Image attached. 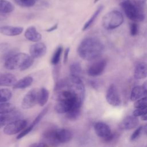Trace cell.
<instances>
[{
    "mask_svg": "<svg viewBox=\"0 0 147 147\" xmlns=\"http://www.w3.org/2000/svg\"><path fill=\"white\" fill-rule=\"evenodd\" d=\"M121 6L126 17L133 22H141L144 20L145 16L142 6L135 3L133 0H119Z\"/></svg>",
    "mask_w": 147,
    "mask_h": 147,
    "instance_id": "obj_3",
    "label": "cell"
},
{
    "mask_svg": "<svg viewBox=\"0 0 147 147\" xmlns=\"http://www.w3.org/2000/svg\"><path fill=\"white\" fill-rule=\"evenodd\" d=\"M99 1V0H94V3H96L97 2H98Z\"/></svg>",
    "mask_w": 147,
    "mask_h": 147,
    "instance_id": "obj_42",
    "label": "cell"
},
{
    "mask_svg": "<svg viewBox=\"0 0 147 147\" xmlns=\"http://www.w3.org/2000/svg\"><path fill=\"white\" fill-rule=\"evenodd\" d=\"M103 49L104 46L99 39L89 37L80 42L77 52L81 59L86 61H91L100 56Z\"/></svg>",
    "mask_w": 147,
    "mask_h": 147,
    "instance_id": "obj_1",
    "label": "cell"
},
{
    "mask_svg": "<svg viewBox=\"0 0 147 147\" xmlns=\"http://www.w3.org/2000/svg\"><path fill=\"white\" fill-rule=\"evenodd\" d=\"M46 45L41 42H36L30 47L29 53L30 55L34 59L42 57L47 52Z\"/></svg>",
    "mask_w": 147,
    "mask_h": 147,
    "instance_id": "obj_10",
    "label": "cell"
},
{
    "mask_svg": "<svg viewBox=\"0 0 147 147\" xmlns=\"http://www.w3.org/2000/svg\"><path fill=\"white\" fill-rule=\"evenodd\" d=\"M142 87L143 88V90L145 94V96H147V80L143 83Z\"/></svg>",
    "mask_w": 147,
    "mask_h": 147,
    "instance_id": "obj_38",
    "label": "cell"
},
{
    "mask_svg": "<svg viewBox=\"0 0 147 147\" xmlns=\"http://www.w3.org/2000/svg\"><path fill=\"white\" fill-rule=\"evenodd\" d=\"M138 31H139V28H138V24L135 22H132L130 26V34L132 36H137L138 34Z\"/></svg>",
    "mask_w": 147,
    "mask_h": 147,
    "instance_id": "obj_31",
    "label": "cell"
},
{
    "mask_svg": "<svg viewBox=\"0 0 147 147\" xmlns=\"http://www.w3.org/2000/svg\"><path fill=\"white\" fill-rule=\"evenodd\" d=\"M135 3L138 4V5H143L145 2L147 1V0H133Z\"/></svg>",
    "mask_w": 147,
    "mask_h": 147,
    "instance_id": "obj_39",
    "label": "cell"
},
{
    "mask_svg": "<svg viewBox=\"0 0 147 147\" xmlns=\"http://www.w3.org/2000/svg\"><path fill=\"white\" fill-rule=\"evenodd\" d=\"M69 51H70V48L69 47H67L64 53V57H63V62L64 64H66V63L68 61V56H69Z\"/></svg>",
    "mask_w": 147,
    "mask_h": 147,
    "instance_id": "obj_35",
    "label": "cell"
},
{
    "mask_svg": "<svg viewBox=\"0 0 147 147\" xmlns=\"http://www.w3.org/2000/svg\"><path fill=\"white\" fill-rule=\"evenodd\" d=\"M143 130L144 133L147 135V123L143 127Z\"/></svg>",
    "mask_w": 147,
    "mask_h": 147,
    "instance_id": "obj_41",
    "label": "cell"
},
{
    "mask_svg": "<svg viewBox=\"0 0 147 147\" xmlns=\"http://www.w3.org/2000/svg\"><path fill=\"white\" fill-rule=\"evenodd\" d=\"M81 108H72L66 113V117L69 120L76 119L80 114Z\"/></svg>",
    "mask_w": 147,
    "mask_h": 147,
    "instance_id": "obj_26",
    "label": "cell"
},
{
    "mask_svg": "<svg viewBox=\"0 0 147 147\" xmlns=\"http://www.w3.org/2000/svg\"><path fill=\"white\" fill-rule=\"evenodd\" d=\"M34 63V59L24 52L16 53L5 60V67L9 70L20 69L22 71L30 68Z\"/></svg>",
    "mask_w": 147,
    "mask_h": 147,
    "instance_id": "obj_2",
    "label": "cell"
},
{
    "mask_svg": "<svg viewBox=\"0 0 147 147\" xmlns=\"http://www.w3.org/2000/svg\"><path fill=\"white\" fill-rule=\"evenodd\" d=\"M29 147H49L45 142H36L31 144Z\"/></svg>",
    "mask_w": 147,
    "mask_h": 147,
    "instance_id": "obj_36",
    "label": "cell"
},
{
    "mask_svg": "<svg viewBox=\"0 0 147 147\" xmlns=\"http://www.w3.org/2000/svg\"><path fill=\"white\" fill-rule=\"evenodd\" d=\"M24 28L22 26H15L4 25L0 27V33L6 36H16L22 33Z\"/></svg>",
    "mask_w": 147,
    "mask_h": 147,
    "instance_id": "obj_12",
    "label": "cell"
},
{
    "mask_svg": "<svg viewBox=\"0 0 147 147\" xmlns=\"http://www.w3.org/2000/svg\"><path fill=\"white\" fill-rule=\"evenodd\" d=\"M94 128L96 135L103 138L105 141L109 142L113 139L114 136L107 124L102 122H98L94 124Z\"/></svg>",
    "mask_w": 147,
    "mask_h": 147,
    "instance_id": "obj_6",
    "label": "cell"
},
{
    "mask_svg": "<svg viewBox=\"0 0 147 147\" xmlns=\"http://www.w3.org/2000/svg\"><path fill=\"white\" fill-rule=\"evenodd\" d=\"M15 110V106L8 102L0 103V115L10 113Z\"/></svg>",
    "mask_w": 147,
    "mask_h": 147,
    "instance_id": "obj_24",
    "label": "cell"
},
{
    "mask_svg": "<svg viewBox=\"0 0 147 147\" xmlns=\"http://www.w3.org/2000/svg\"><path fill=\"white\" fill-rule=\"evenodd\" d=\"M70 75H75L80 77L82 73V68L81 65L78 62H74L69 66Z\"/></svg>",
    "mask_w": 147,
    "mask_h": 147,
    "instance_id": "obj_23",
    "label": "cell"
},
{
    "mask_svg": "<svg viewBox=\"0 0 147 147\" xmlns=\"http://www.w3.org/2000/svg\"><path fill=\"white\" fill-rule=\"evenodd\" d=\"M141 118L142 121H147V112L142 116H141Z\"/></svg>",
    "mask_w": 147,
    "mask_h": 147,
    "instance_id": "obj_40",
    "label": "cell"
},
{
    "mask_svg": "<svg viewBox=\"0 0 147 147\" xmlns=\"http://www.w3.org/2000/svg\"><path fill=\"white\" fill-rule=\"evenodd\" d=\"M62 52H63V46L61 45L58 46L56 48L55 51H54L52 56V57L51 59V63L52 64V65H53V66H55L59 64Z\"/></svg>",
    "mask_w": 147,
    "mask_h": 147,
    "instance_id": "obj_22",
    "label": "cell"
},
{
    "mask_svg": "<svg viewBox=\"0 0 147 147\" xmlns=\"http://www.w3.org/2000/svg\"><path fill=\"white\" fill-rule=\"evenodd\" d=\"M134 107L136 109L142 108L147 106V96H144L137 100L134 104Z\"/></svg>",
    "mask_w": 147,
    "mask_h": 147,
    "instance_id": "obj_29",
    "label": "cell"
},
{
    "mask_svg": "<svg viewBox=\"0 0 147 147\" xmlns=\"http://www.w3.org/2000/svg\"><path fill=\"white\" fill-rule=\"evenodd\" d=\"M38 89L33 88L29 90L24 96L21 103V107L24 109H29L38 104Z\"/></svg>",
    "mask_w": 147,
    "mask_h": 147,
    "instance_id": "obj_7",
    "label": "cell"
},
{
    "mask_svg": "<svg viewBox=\"0 0 147 147\" xmlns=\"http://www.w3.org/2000/svg\"><path fill=\"white\" fill-rule=\"evenodd\" d=\"M17 78L11 73H0V86H14Z\"/></svg>",
    "mask_w": 147,
    "mask_h": 147,
    "instance_id": "obj_14",
    "label": "cell"
},
{
    "mask_svg": "<svg viewBox=\"0 0 147 147\" xmlns=\"http://www.w3.org/2000/svg\"><path fill=\"white\" fill-rule=\"evenodd\" d=\"M12 96L11 91L7 88L0 89V103L7 102Z\"/></svg>",
    "mask_w": 147,
    "mask_h": 147,
    "instance_id": "obj_25",
    "label": "cell"
},
{
    "mask_svg": "<svg viewBox=\"0 0 147 147\" xmlns=\"http://www.w3.org/2000/svg\"><path fill=\"white\" fill-rule=\"evenodd\" d=\"M24 36L28 40L33 42H38L42 37L41 34L37 30L36 27L34 26L28 27L25 30Z\"/></svg>",
    "mask_w": 147,
    "mask_h": 147,
    "instance_id": "obj_13",
    "label": "cell"
},
{
    "mask_svg": "<svg viewBox=\"0 0 147 147\" xmlns=\"http://www.w3.org/2000/svg\"><path fill=\"white\" fill-rule=\"evenodd\" d=\"M49 98V91L45 88L42 87L38 89V104L40 106H44L47 103Z\"/></svg>",
    "mask_w": 147,
    "mask_h": 147,
    "instance_id": "obj_19",
    "label": "cell"
},
{
    "mask_svg": "<svg viewBox=\"0 0 147 147\" xmlns=\"http://www.w3.org/2000/svg\"><path fill=\"white\" fill-rule=\"evenodd\" d=\"M14 6L7 0H0V14H7L13 11Z\"/></svg>",
    "mask_w": 147,
    "mask_h": 147,
    "instance_id": "obj_20",
    "label": "cell"
},
{
    "mask_svg": "<svg viewBox=\"0 0 147 147\" xmlns=\"http://www.w3.org/2000/svg\"><path fill=\"white\" fill-rule=\"evenodd\" d=\"M58 28V24L57 23H56L55 24H54L53 25H52L51 27H50L49 28L46 29V32H52L55 30H56Z\"/></svg>",
    "mask_w": 147,
    "mask_h": 147,
    "instance_id": "obj_37",
    "label": "cell"
},
{
    "mask_svg": "<svg viewBox=\"0 0 147 147\" xmlns=\"http://www.w3.org/2000/svg\"><path fill=\"white\" fill-rule=\"evenodd\" d=\"M144 96H145V94L142 86H136L133 88L130 94V100L131 101H136Z\"/></svg>",
    "mask_w": 147,
    "mask_h": 147,
    "instance_id": "obj_21",
    "label": "cell"
},
{
    "mask_svg": "<svg viewBox=\"0 0 147 147\" xmlns=\"http://www.w3.org/2000/svg\"><path fill=\"white\" fill-rule=\"evenodd\" d=\"M34 127V126L32 123H31V125H30L28 127H25L22 131H21L20 132V133H19V134L17 136V139L19 140V139L23 138L24 136H25L28 133H29L33 130Z\"/></svg>",
    "mask_w": 147,
    "mask_h": 147,
    "instance_id": "obj_30",
    "label": "cell"
},
{
    "mask_svg": "<svg viewBox=\"0 0 147 147\" xmlns=\"http://www.w3.org/2000/svg\"><path fill=\"white\" fill-rule=\"evenodd\" d=\"M103 5H99L98 7V8L94 11L93 14L87 21V22L84 24V25L83 26V28H82L83 31H85V30H87L88 28H90L92 26V25L95 22V20L98 17V16L101 13V11L103 10Z\"/></svg>",
    "mask_w": 147,
    "mask_h": 147,
    "instance_id": "obj_18",
    "label": "cell"
},
{
    "mask_svg": "<svg viewBox=\"0 0 147 147\" xmlns=\"http://www.w3.org/2000/svg\"><path fill=\"white\" fill-rule=\"evenodd\" d=\"M143 130V127L142 126L138 127L137 129H136L132 133V134L131 135L130 137V140L131 141H133L134 140H136V139H137L139 136H140L142 131Z\"/></svg>",
    "mask_w": 147,
    "mask_h": 147,
    "instance_id": "obj_32",
    "label": "cell"
},
{
    "mask_svg": "<svg viewBox=\"0 0 147 147\" xmlns=\"http://www.w3.org/2000/svg\"><path fill=\"white\" fill-rule=\"evenodd\" d=\"M134 77L136 79L140 80L147 78V63H138L134 70Z\"/></svg>",
    "mask_w": 147,
    "mask_h": 147,
    "instance_id": "obj_15",
    "label": "cell"
},
{
    "mask_svg": "<svg viewBox=\"0 0 147 147\" xmlns=\"http://www.w3.org/2000/svg\"><path fill=\"white\" fill-rule=\"evenodd\" d=\"M107 61L106 59H100L93 63L87 70V74L88 76L96 77L100 76L103 74L107 66Z\"/></svg>",
    "mask_w": 147,
    "mask_h": 147,
    "instance_id": "obj_8",
    "label": "cell"
},
{
    "mask_svg": "<svg viewBox=\"0 0 147 147\" xmlns=\"http://www.w3.org/2000/svg\"><path fill=\"white\" fill-rule=\"evenodd\" d=\"M53 78L55 82H57L59 80V76L60 74V65L58 64L57 65L54 66V68L53 69Z\"/></svg>",
    "mask_w": 147,
    "mask_h": 147,
    "instance_id": "obj_34",
    "label": "cell"
},
{
    "mask_svg": "<svg viewBox=\"0 0 147 147\" xmlns=\"http://www.w3.org/2000/svg\"><path fill=\"white\" fill-rule=\"evenodd\" d=\"M106 99L108 103L113 106L118 107L121 105V99L117 87L111 84L106 92Z\"/></svg>",
    "mask_w": 147,
    "mask_h": 147,
    "instance_id": "obj_9",
    "label": "cell"
},
{
    "mask_svg": "<svg viewBox=\"0 0 147 147\" xmlns=\"http://www.w3.org/2000/svg\"><path fill=\"white\" fill-rule=\"evenodd\" d=\"M27 125V121L22 119H18L13 121L5 126L3 132L5 134L11 136L22 131Z\"/></svg>",
    "mask_w": 147,
    "mask_h": 147,
    "instance_id": "obj_5",
    "label": "cell"
},
{
    "mask_svg": "<svg viewBox=\"0 0 147 147\" xmlns=\"http://www.w3.org/2000/svg\"><path fill=\"white\" fill-rule=\"evenodd\" d=\"M33 79L30 76H25L17 81L13 86L14 89H24L29 87L33 83Z\"/></svg>",
    "mask_w": 147,
    "mask_h": 147,
    "instance_id": "obj_17",
    "label": "cell"
},
{
    "mask_svg": "<svg viewBox=\"0 0 147 147\" xmlns=\"http://www.w3.org/2000/svg\"><path fill=\"white\" fill-rule=\"evenodd\" d=\"M146 112H147V106L142 108L136 109L135 110L133 111V115H134V117H138L139 116H142Z\"/></svg>",
    "mask_w": 147,
    "mask_h": 147,
    "instance_id": "obj_33",
    "label": "cell"
},
{
    "mask_svg": "<svg viewBox=\"0 0 147 147\" xmlns=\"http://www.w3.org/2000/svg\"><path fill=\"white\" fill-rule=\"evenodd\" d=\"M55 137L58 144H64L69 142L72 137L71 131L67 129H55L54 130Z\"/></svg>",
    "mask_w": 147,
    "mask_h": 147,
    "instance_id": "obj_11",
    "label": "cell"
},
{
    "mask_svg": "<svg viewBox=\"0 0 147 147\" xmlns=\"http://www.w3.org/2000/svg\"><path fill=\"white\" fill-rule=\"evenodd\" d=\"M123 22V14L118 10L106 13L102 18V25L106 30H113L119 27Z\"/></svg>",
    "mask_w": 147,
    "mask_h": 147,
    "instance_id": "obj_4",
    "label": "cell"
},
{
    "mask_svg": "<svg viewBox=\"0 0 147 147\" xmlns=\"http://www.w3.org/2000/svg\"><path fill=\"white\" fill-rule=\"evenodd\" d=\"M15 2L20 6L30 7L33 6L37 0H14Z\"/></svg>",
    "mask_w": 147,
    "mask_h": 147,
    "instance_id": "obj_27",
    "label": "cell"
},
{
    "mask_svg": "<svg viewBox=\"0 0 147 147\" xmlns=\"http://www.w3.org/2000/svg\"><path fill=\"white\" fill-rule=\"evenodd\" d=\"M49 109V106H47L45 107L43 110H42V111L37 115V116L36 117V118L34 119V120L33 121V122L32 123L34 126L40 122V121L42 119V118L45 116V115L47 114V111H48Z\"/></svg>",
    "mask_w": 147,
    "mask_h": 147,
    "instance_id": "obj_28",
    "label": "cell"
},
{
    "mask_svg": "<svg viewBox=\"0 0 147 147\" xmlns=\"http://www.w3.org/2000/svg\"><path fill=\"white\" fill-rule=\"evenodd\" d=\"M138 124V119L137 117L134 115L126 117L122 122L123 128L125 130H131L136 128Z\"/></svg>",
    "mask_w": 147,
    "mask_h": 147,
    "instance_id": "obj_16",
    "label": "cell"
}]
</instances>
